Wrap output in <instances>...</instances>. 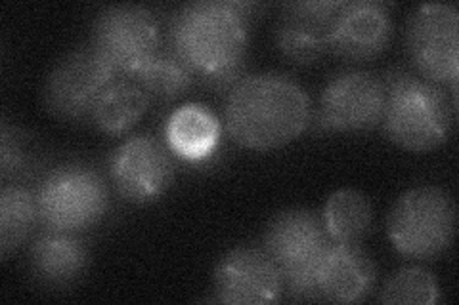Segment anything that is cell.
<instances>
[{
  "label": "cell",
  "mask_w": 459,
  "mask_h": 305,
  "mask_svg": "<svg viewBox=\"0 0 459 305\" xmlns=\"http://www.w3.org/2000/svg\"><path fill=\"white\" fill-rule=\"evenodd\" d=\"M150 96L136 80L111 82L92 111L96 126L106 134H123L148 111Z\"/></svg>",
  "instance_id": "18"
},
{
  "label": "cell",
  "mask_w": 459,
  "mask_h": 305,
  "mask_svg": "<svg viewBox=\"0 0 459 305\" xmlns=\"http://www.w3.org/2000/svg\"><path fill=\"white\" fill-rule=\"evenodd\" d=\"M194 77L195 72L175 50L161 48L136 72L133 80H136L148 96L170 101L190 89Z\"/></svg>",
  "instance_id": "20"
},
{
  "label": "cell",
  "mask_w": 459,
  "mask_h": 305,
  "mask_svg": "<svg viewBox=\"0 0 459 305\" xmlns=\"http://www.w3.org/2000/svg\"><path fill=\"white\" fill-rule=\"evenodd\" d=\"M29 161V149L23 138L18 136L16 130H12L8 124H3V138H0V174L8 180L18 176L25 170Z\"/></svg>",
  "instance_id": "23"
},
{
  "label": "cell",
  "mask_w": 459,
  "mask_h": 305,
  "mask_svg": "<svg viewBox=\"0 0 459 305\" xmlns=\"http://www.w3.org/2000/svg\"><path fill=\"white\" fill-rule=\"evenodd\" d=\"M214 292L222 303H274L283 292V279L264 250L239 246L219 261Z\"/></svg>",
  "instance_id": "12"
},
{
  "label": "cell",
  "mask_w": 459,
  "mask_h": 305,
  "mask_svg": "<svg viewBox=\"0 0 459 305\" xmlns=\"http://www.w3.org/2000/svg\"><path fill=\"white\" fill-rule=\"evenodd\" d=\"M332 242L324 222L310 210L293 208L278 214L264 233V252L274 261L283 288L295 298L318 300L316 271Z\"/></svg>",
  "instance_id": "4"
},
{
  "label": "cell",
  "mask_w": 459,
  "mask_h": 305,
  "mask_svg": "<svg viewBox=\"0 0 459 305\" xmlns=\"http://www.w3.org/2000/svg\"><path fill=\"white\" fill-rule=\"evenodd\" d=\"M457 18L454 4H421L408 18L406 50L429 82L457 86Z\"/></svg>",
  "instance_id": "9"
},
{
  "label": "cell",
  "mask_w": 459,
  "mask_h": 305,
  "mask_svg": "<svg viewBox=\"0 0 459 305\" xmlns=\"http://www.w3.org/2000/svg\"><path fill=\"white\" fill-rule=\"evenodd\" d=\"M385 82L368 71H347L333 77L320 97V124L339 132L373 128L383 121Z\"/></svg>",
  "instance_id": "10"
},
{
  "label": "cell",
  "mask_w": 459,
  "mask_h": 305,
  "mask_svg": "<svg viewBox=\"0 0 459 305\" xmlns=\"http://www.w3.org/2000/svg\"><path fill=\"white\" fill-rule=\"evenodd\" d=\"M109 174L123 199L150 202L160 199L170 187L175 165L161 141L150 136H134L115 149Z\"/></svg>",
  "instance_id": "11"
},
{
  "label": "cell",
  "mask_w": 459,
  "mask_h": 305,
  "mask_svg": "<svg viewBox=\"0 0 459 305\" xmlns=\"http://www.w3.org/2000/svg\"><path fill=\"white\" fill-rule=\"evenodd\" d=\"M33 277L45 286L64 288L74 284L89 264V249L74 231L47 229L29 250Z\"/></svg>",
  "instance_id": "16"
},
{
  "label": "cell",
  "mask_w": 459,
  "mask_h": 305,
  "mask_svg": "<svg viewBox=\"0 0 459 305\" xmlns=\"http://www.w3.org/2000/svg\"><path fill=\"white\" fill-rule=\"evenodd\" d=\"M322 222L332 241L358 242L371 225L369 200L354 189H341L327 199Z\"/></svg>",
  "instance_id": "19"
},
{
  "label": "cell",
  "mask_w": 459,
  "mask_h": 305,
  "mask_svg": "<svg viewBox=\"0 0 459 305\" xmlns=\"http://www.w3.org/2000/svg\"><path fill=\"white\" fill-rule=\"evenodd\" d=\"M342 3H291L283 8L276 27L280 52L295 64L307 65L329 50V35L335 13Z\"/></svg>",
  "instance_id": "14"
},
{
  "label": "cell",
  "mask_w": 459,
  "mask_h": 305,
  "mask_svg": "<svg viewBox=\"0 0 459 305\" xmlns=\"http://www.w3.org/2000/svg\"><path fill=\"white\" fill-rule=\"evenodd\" d=\"M385 90L383 123L386 136L398 148L423 153L446 141L454 123V107L438 86L396 71L386 79Z\"/></svg>",
  "instance_id": "3"
},
{
  "label": "cell",
  "mask_w": 459,
  "mask_h": 305,
  "mask_svg": "<svg viewBox=\"0 0 459 305\" xmlns=\"http://www.w3.org/2000/svg\"><path fill=\"white\" fill-rule=\"evenodd\" d=\"M39 222L47 229L82 231L94 225L108 208L104 180L86 166H64L50 172L35 195Z\"/></svg>",
  "instance_id": "6"
},
{
  "label": "cell",
  "mask_w": 459,
  "mask_h": 305,
  "mask_svg": "<svg viewBox=\"0 0 459 305\" xmlns=\"http://www.w3.org/2000/svg\"><path fill=\"white\" fill-rule=\"evenodd\" d=\"M379 300L383 303L433 305L438 301V284L427 269L404 267L386 281Z\"/></svg>",
  "instance_id": "22"
},
{
  "label": "cell",
  "mask_w": 459,
  "mask_h": 305,
  "mask_svg": "<svg viewBox=\"0 0 459 305\" xmlns=\"http://www.w3.org/2000/svg\"><path fill=\"white\" fill-rule=\"evenodd\" d=\"M393 23L386 6L371 0L342 3L329 35V50L349 62H368L386 50Z\"/></svg>",
  "instance_id": "13"
},
{
  "label": "cell",
  "mask_w": 459,
  "mask_h": 305,
  "mask_svg": "<svg viewBox=\"0 0 459 305\" xmlns=\"http://www.w3.org/2000/svg\"><path fill=\"white\" fill-rule=\"evenodd\" d=\"M255 4L201 0L182 6L170 21V48L211 84L238 82L249 42Z\"/></svg>",
  "instance_id": "1"
},
{
  "label": "cell",
  "mask_w": 459,
  "mask_h": 305,
  "mask_svg": "<svg viewBox=\"0 0 459 305\" xmlns=\"http://www.w3.org/2000/svg\"><path fill=\"white\" fill-rule=\"evenodd\" d=\"M92 48L117 75L133 79L161 50L160 27L142 6H108L94 20Z\"/></svg>",
  "instance_id": "7"
},
{
  "label": "cell",
  "mask_w": 459,
  "mask_h": 305,
  "mask_svg": "<svg viewBox=\"0 0 459 305\" xmlns=\"http://www.w3.org/2000/svg\"><path fill=\"white\" fill-rule=\"evenodd\" d=\"M310 101L300 86L280 72L239 79L228 94L224 119L241 148L270 151L287 145L307 128Z\"/></svg>",
  "instance_id": "2"
},
{
  "label": "cell",
  "mask_w": 459,
  "mask_h": 305,
  "mask_svg": "<svg viewBox=\"0 0 459 305\" xmlns=\"http://www.w3.org/2000/svg\"><path fill=\"white\" fill-rule=\"evenodd\" d=\"M376 283V266L356 242L332 241L316 271L318 300L335 303L360 301Z\"/></svg>",
  "instance_id": "15"
},
{
  "label": "cell",
  "mask_w": 459,
  "mask_h": 305,
  "mask_svg": "<svg viewBox=\"0 0 459 305\" xmlns=\"http://www.w3.org/2000/svg\"><path fill=\"white\" fill-rule=\"evenodd\" d=\"M386 233L408 258L429 259L448 249L455 233V205L438 187H415L402 195L389 214Z\"/></svg>",
  "instance_id": "5"
},
{
  "label": "cell",
  "mask_w": 459,
  "mask_h": 305,
  "mask_svg": "<svg viewBox=\"0 0 459 305\" xmlns=\"http://www.w3.org/2000/svg\"><path fill=\"white\" fill-rule=\"evenodd\" d=\"M35 220H39L35 197L16 185L0 191V256L6 258L27 239Z\"/></svg>",
  "instance_id": "21"
},
{
  "label": "cell",
  "mask_w": 459,
  "mask_h": 305,
  "mask_svg": "<svg viewBox=\"0 0 459 305\" xmlns=\"http://www.w3.org/2000/svg\"><path fill=\"white\" fill-rule=\"evenodd\" d=\"M221 140V124L214 114L197 104H188L170 114L165 126L169 149L184 161L209 158Z\"/></svg>",
  "instance_id": "17"
},
{
  "label": "cell",
  "mask_w": 459,
  "mask_h": 305,
  "mask_svg": "<svg viewBox=\"0 0 459 305\" xmlns=\"http://www.w3.org/2000/svg\"><path fill=\"white\" fill-rule=\"evenodd\" d=\"M119 79L113 67L92 47L62 57L47 77L45 106L60 119L81 121L92 117L100 96Z\"/></svg>",
  "instance_id": "8"
}]
</instances>
